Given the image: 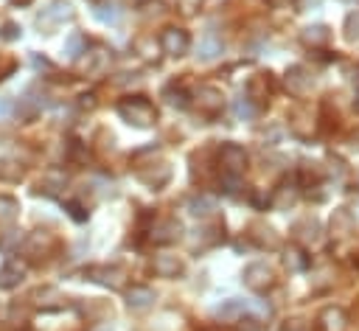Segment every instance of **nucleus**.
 <instances>
[{"label": "nucleus", "mask_w": 359, "mask_h": 331, "mask_svg": "<svg viewBox=\"0 0 359 331\" xmlns=\"http://www.w3.org/2000/svg\"><path fill=\"white\" fill-rule=\"evenodd\" d=\"M118 115L126 121V124H135V126H152L154 118H157V110L149 98L143 96H132V98H124L118 104Z\"/></svg>", "instance_id": "1"}, {"label": "nucleus", "mask_w": 359, "mask_h": 331, "mask_svg": "<svg viewBox=\"0 0 359 331\" xmlns=\"http://www.w3.org/2000/svg\"><path fill=\"white\" fill-rule=\"evenodd\" d=\"M244 166H247V154H244L242 146H236V143L222 146V175H225V180H228V186H230L228 191H236L239 177H242V172H244Z\"/></svg>", "instance_id": "2"}, {"label": "nucleus", "mask_w": 359, "mask_h": 331, "mask_svg": "<svg viewBox=\"0 0 359 331\" xmlns=\"http://www.w3.org/2000/svg\"><path fill=\"white\" fill-rule=\"evenodd\" d=\"M160 48L168 54V57H183L189 48H191V37L183 31V29H166L160 34Z\"/></svg>", "instance_id": "3"}, {"label": "nucleus", "mask_w": 359, "mask_h": 331, "mask_svg": "<svg viewBox=\"0 0 359 331\" xmlns=\"http://www.w3.org/2000/svg\"><path fill=\"white\" fill-rule=\"evenodd\" d=\"M85 275L90 281L101 284V286H110V289H121L124 286V270H118V267H90Z\"/></svg>", "instance_id": "4"}, {"label": "nucleus", "mask_w": 359, "mask_h": 331, "mask_svg": "<svg viewBox=\"0 0 359 331\" xmlns=\"http://www.w3.org/2000/svg\"><path fill=\"white\" fill-rule=\"evenodd\" d=\"M23 278H26V264L17 258H12L0 267V289H15V286H20Z\"/></svg>", "instance_id": "5"}, {"label": "nucleus", "mask_w": 359, "mask_h": 331, "mask_svg": "<svg viewBox=\"0 0 359 331\" xmlns=\"http://www.w3.org/2000/svg\"><path fill=\"white\" fill-rule=\"evenodd\" d=\"M244 284L250 286V289H267L270 284H272V272H270V267L267 264H250L247 270H244Z\"/></svg>", "instance_id": "6"}, {"label": "nucleus", "mask_w": 359, "mask_h": 331, "mask_svg": "<svg viewBox=\"0 0 359 331\" xmlns=\"http://www.w3.org/2000/svg\"><path fill=\"white\" fill-rule=\"evenodd\" d=\"M152 270L160 278H177L180 272H183V261H180L177 256H157L154 264H152Z\"/></svg>", "instance_id": "7"}, {"label": "nucleus", "mask_w": 359, "mask_h": 331, "mask_svg": "<svg viewBox=\"0 0 359 331\" xmlns=\"http://www.w3.org/2000/svg\"><path fill=\"white\" fill-rule=\"evenodd\" d=\"M126 303H129V309L143 311V309H149V306L154 303V292H152L149 286H132V289L126 292Z\"/></svg>", "instance_id": "8"}, {"label": "nucleus", "mask_w": 359, "mask_h": 331, "mask_svg": "<svg viewBox=\"0 0 359 331\" xmlns=\"http://www.w3.org/2000/svg\"><path fill=\"white\" fill-rule=\"evenodd\" d=\"M73 12H71V6L65 3V0H54L51 3V9H45L43 15H40V26L45 23V26H51V23H62V20H68Z\"/></svg>", "instance_id": "9"}, {"label": "nucleus", "mask_w": 359, "mask_h": 331, "mask_svg": "<svg viewBox=\"0 0 359 331\" xmlns=\"http://www.w3.org/2000/svg\"><path fill=\"white\" fill-rule=\"evenodd\" d=\"M180 236V222L177 219H166V222H160L154 230H152V239L157 242V244H168V242H174Z\"/></svg>", "instance_id": "10"}, {"label": "nucleus", "mask_w": 359, "mask_h": 331, "mask_svg": "<svg viewBox=\"0 0 359 331\" xmlns=\"http://www.w3.org/2000/svg\"><path fill=\"white\" fill-rule=\"evenodd\" d=\"M222 104H225V101H222V93H219L217 87H203V90H200V107H203L205 112L214 115V112L222 110Z\"/></svg>", "instance_id": "11"}, {"label": "nucleus", "mask_w": 359, "mask_h": 331, "mask_svg": "<svg viewBox=\"0 0 359 331\" xmlns=\"http://www.w3.org/2000/svg\"><path fill=\"white\" fill-rule=\"evenodd\" d=\"M17 214H20L17 200L0 197V225H15V222H17Z\"/></svg>", "instance_id": "12"}, {"label": "nucleus", "mask_w": 359, "mask_h": 331, "mask_svg": "<svg viewBox=\"0 0 359 331\" xmlns=\"http://www.w3.org/2000/svg\"><path fill=\"white\" fill-rule=\"evenodd\" d=\"M303 43L317 48V45H325L328 43V29L325 26H314V29H306L303 31Z\"/></svg>", "instance_id": "13"}, {"label": "nucleus", "mask_w": 359, "mask_h": 331, "mask_svg": "<svg viewBox=\"0 0 359 331\" xmlns=\"http://www.w3.org/2000/svg\"><path fill=\"white\" fill-rule=\"evenodd\" d=\"M96 17H98L101 23H118L121 12H118V6L112 3V0H104V3L96 6Z\"/></svg>", "instance_id": "14"}, {"label": "nucleus", "mask_w": 359, "mask_h": 331, "mask_svg": "<svg viewBox=\"0 0 359 331\" xmlns=\"http://www.w3.org/2000/svg\"><path fill=\"white\" fill-rule=\"evenodd\" d=\"M65 51H68V57H79V54H85V37L73 31V34L65 40Z\"/></svg>", "instance_id": "15"}, {"label": "nucleus", "mask_w": 359, "mask_h": 331, "mask_svg": "<svg viewBox=\"0 0 359 331\" xmlns=\"http://www.w3.org/2000/svg\"><path fill=\"white\" fill-rule=\"evenodd\" d=\"M166 96H168V104H177V107H186V93H183V90H174V87H166Z\"/></svg>", "instance_id": "16"}, {"label": "nucleus", "mask_w": 359, "mask_h": 331, "mask_svg": "<svg viewBox=\"0 0 359 331\" xmlns=\"http://www.w3.org/2000/svg\"><path fill=\"white\" fill-rule=\"evenodd\" d=\"M219 51H222V45H219V43H214V40H208V43L203 45V59H214Z\"/></svg>", "instance_id": "17"}, {"label": "nucleus", "mask_w": 359, "mask_h": 331, "mask_svg": "<svg viewBox=\"0 0 359 331\" xmlns=\"http://www.w3.org/2000/svg\"><path fill=\"white\" fill-rule=\"evenodd\" d=\"M348 40H359V15L348 17Z\"/></svg>", "instance_id": "18"}, {"label": "nucleus", "mask_w": 359, "mask_h": 331, "mask_svg": "<svg viewBox=\"0 0 359 331\" xmlns=\"http://www.w3.org/2000/svg\"><path fill=\"white\" fill-rule=\"evenodd\" d=\"M236 112H239V115H247V118H250V115H253L256 110H253V107H250L247 101H239V107H236Z\"/></svg>", "instance_id": "19"}, {"label": "nucleus", "mask_w": 359, "mask_h": 331, "mask_svg": "<svg viewBox=\"0 0 359 331\" xmlns=\"http://www.w3.org/2000/svg\"><path fill=\"white\" fill-rule=\"evenodd\" d=\"M191 208H194L191 214H200V208H211V203H208V200H194V203H191Z\"/></svg>", "instance_id": "20"}, {"label": "nucleus", "mask_w": 359, "mask_h": 331, "mask_svg": "<svg viewBox=\"0 0 359 331\" xmlns=\"http://www.w3.org/2000/svg\"><path fill=\"white\" fill-rule=\"evenodd\" d=\"M12 112V104L9 101H0V118H6Z\"/></svg>", "instance_id": "21"}, {"label": "nucleus", "mask_w": 359, "mask_h": 331, "mask_svg": "<svg viewBox=\"0 0 359 331\" xmlns=\"http://www.w3.org/2000/svg\"><path fill=\"white\" fill-rule=\"evenodd\" d=\"M6 37H9V40H12V37H17V26H12V23H9V26H6Z\"/></svg>", "instance_id": "22"}, {"label": "nucleus", "mask_w": 359, "mask_h": 331, "mask_svg": "<svg viewBox=\"0 0 359 331\" xmlns=\"http://www.w3.org/2000/svg\"><path fill=\"white\" fill-rule=\"evenodd\" d=\"M90 331H112V325H110V323H101V325H96V328H90Z\"/></svg>", "instance_id": "23"}, {"label": "nucleus", "mask_w": 359, "mask_h": 331, "mask_svg": "<svg viewBox=\"0 0 359 331\" xmlns=\"http://www.w3.org/2000/svg\"><path fill=\"white\" fill-rule=\"evenodd\" d=\"M284 3H289V0H270V6H275V9H281Z\"/></svg>", "instance_id": "24"}, {"label": "nucleus", "mask_w": 359, "mask_h": 331, "mask_svg": "<svg viewBox=\"0 0 359 331\" xmlns=\"http://www.w3.org/2000/svg\"><path fill=\"white\" fill-rule=\"evenodd\" d=\"M129 3H143V0H129Z\"/></svg>", "instance_id": "25"}]
</instances>
